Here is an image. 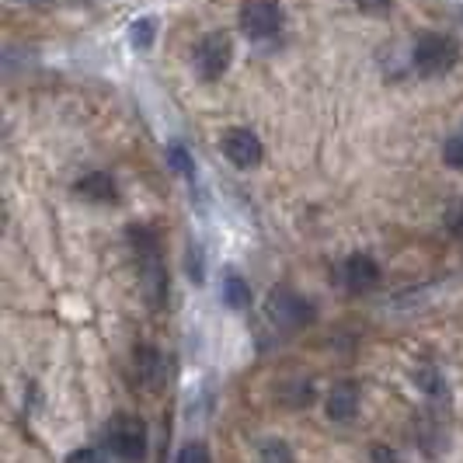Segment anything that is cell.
Wrapping results in <instances>:
<instances>
[{
    "mask_svg": "<svg viewBox=\"0 0 463 463\" xmlns=\"http://www.w3.org/2000/svg\"><path fill=\"white\" fill-rule=\"evenodd\" d=\"M411 60H415V70L425 73V77H442L457 67L460 60V46L457 39L449 35H439V32H421L415 39V49H411Z\"/></svg>",
    "mask_w": 463,
    "mask_h": 463,
    "instance_id": "7a4b0ae2",
    "label": "cell"
},
{
    "mask_svg": "<svg viewBox=\"0 0 463 463\" xmlns=\"http://www.w3.org/2000/svg\"><path fill=\"white\" fill-rule=\"evenodd\" d=\"M258 463H297V457L282 439H269L261 442V449H258Z\"/></svg>",
    "mask_w": 463,
    "mask_h": 463,
    "instance_id": "5bb4252c",
    "label": "cell"
},
{
    "mask_svg": "<svg viewBox=\"0 0 463 463\" xmlns=\"http://www.w3.org/2000/svg\"><path fill=\"white\" fill-rule=\"evenodd\" d=\"M265 310H269V317L282 331H297V327H307L314 321V307L303 300V297H297V293H289V289H272Z\"/></svg>",
    "mask_w": 463,
    "mask_h": 463,
    "instance_id": "8992f818",
    "label": "cell"
},
{
    "mask_svg": "<svg viewBox=\"0 0 463 463\" xmlns=\"http://www.w3.org/2000/svg\"><path fill=\"white\" fill-rule=\"evenodd\" d=\"M370 460L373 463H401V457H397V449H391V446H373Z\"/></svg>",
    "mask_w": 463,
    "mask_h": 463,
    "instance_id": "44dd1931",
    "label": "cell"
},
{
    "mask_svg": "<svg viewBox=\"0 0 463 463\" xmlns=\"http://www.w3.org/2000/svg\"><path fill=\"white\" fill-rule=\"evenodd\" d=\"M188 276L195 279V282H203V251L195 244L188 248Z\"/></svg>",
    "mask_w": 463,
    "mask_h": 463,
    "instance_id": "ffe728a7",
    "label": "cell"
},
{
    "mask_svg": "<svg viewBox=\"0 0 463 463\" xmlns=\"http://www.w3.org/2000/svg\"><path fill=\"white\" fill-rule=\"evenodd\" d=\"M18 4H46V0H18Z\"/></svg>",
    "mask_w": 463,
    "mask_h": 463,
    "instance_id": "cb8c5ba5",
    "label": "cell"
},
{
    "mask_svg": "<svg viewBox=\"0 0 463 463\" xmlns=\"http://www.w3.org/2000/svg\"><path fill=\"white\" fill-rule=\"evenodd\" d=\"M261 154H265V146H261V139L251 133V129H231L227 137H223V157L233 164V167H255L261 164Z\"/></svg>",
    "mask_w": 463,
    "mask_h": 463,
    "instance_id": "52a82bcc",
    "label": "cell"
},
{
    "mask_svg": "<svg viewBox=\"0 0 463 463\" xmlns=\"http://www.w3.org/2000/svg\"><path fill=\"white\" fill-rule=\"evenodd\" d=\"M359 4V11H366V14H383L387 7H391V0H355Z\"/></svg>",
    "mask_w": 463,
    "mask_h": 463,
    "instance_id": "603a6c76",
    "label": "cell"
},
{
    "mask_svg": "<svg viewBox=\"0 0 463 463\" xmlns=\"http://www.w3.org/2000/svg\"><path fill=\"white\" fill-rule=\"evenodd\" d=\"M109 453L122 463H143L146 460V425L139 415H116L105 429Z\"/></svg>",
    "mask_w": 463,
    "mask_h": 463,
    "instance_id": "3957f363",
    "label": "cell"
},
{
    "mask_svg": "<svg viewBox=\"0 0 463 463\" xmlns=\"http://www.w3.org/2000/svg\"><path fill=\"white\" fill-rule=\"evenodd\" d=\"M154 35H157V18H139V22L129 28V43L137 49L154 46Z\"/></svg>",
    "mask_w": 463,
    "mask_h": 463,
    "instance_id": "9a60e30c",
    "label": "cell"
},
{
    "mask_svg": "<svg viewBox=\"0 0 463 463\" xmlns=\"http://www.w3.org/2000/svg\"><path fill=\"white\" fill-rule=\"evenodd\" d=\"M279 397H282L286 408H303V404L314 401V383H310V380H289Z\"/></svg>",
    "mask_w": 463,
    "mask_h": 463,
    "instance_id": "4fadbf2b",
    "label": "cell"
},
{
    "mask_svg": "<svg viewBox=\"0 0 463 463\" xmlns=\"http://www.w3.org/2000/svg\"><path fill=\"white\" fill-rule=\"evenodd\" d=\"M415 383L425 391V394H442V380H439V373H436V366H418L415 370Z\"/></svg>",
    "mask_w": 463,
    "mask_h": 463,
    "instance_id": "ac0fdd59",
    "label": "cell"
},
{
    "mask_svg": "<svg viewBox=\"0 0 463 463\" xmlns=\"http://www.w3.org/2000/svg\"><path fill=\"white\" fill-rule=\"evenodd\" d=\"M192 60H195V70H199L203 80H220L233 60L231 35H223V32H209V35H203Z\"/></svg>",
    "mask_w": 463,
    "mask_h": 463,
    "instance_id": "277c9868",
    "label": "cell"
},
{
    "mask_svg": "<svg viewBox=\"0 0 463 463\" xmlns=\"http://www.w3.org/2000/svg\"><path fill=\"white\" fill-rule=\"evenodd\" d=\"M129 237H133V251H137L143 297H146L150 307H161V303L167 300V269H164L157 237H154L150 227H129Z\"/></svg>",
    "mask_w": 463,
    "mask_h": 463,
    "instance_id": "6da1fadb",
    "label": "cell"
},
{
    "mask_svg": "<svg viewBox=\"0 0 463 463\" xmlns=\"http://www.w3.org/2000/svg\"><path fill=\"white\" fill-rule=\"evenodd\" d=\"M442 161L449 164V167H457V171H463V126L446 139V146H442Z\"/></svg>",
    "mask_w": 463,
    "mask_h": 463,
    "instance_id": "e0dca14e",
    "label": "cell"
},
{
    "mask_svg": "<svg viewBox=\"0 0 463 463\" xmlns=\"http://www.w3.org/2000/svg\"><path fill=\"white\" fill-rule=\"evenodd\" d=\"M167 164H171L182 178H188V182L195 178V164H192V157H188V150L182 143H171V146H167Z\"/></svg>",
    "mask_w": 463,
    "mask_h": 463,
    "instance_id": "2e32d148",
    "label": "cell"
},
{
    "mask_svg": "<svg viewBox=\"0 0 463 463\" xmlns=\"http://www.w3.org/2000/svg\"><path fill=\"white\" fill-rule=\"evenodd\" d=\"M279 28H282V7L276 0H244L241 7V32L255 43L272 39Z\"/></svg>",
    "mask_w": 463,
    "mask_h": 463,
    "instance_id": "5b68a950",
    "label": "cell"
},
{
    "mask_svg": "<svg viewBox=\"0 0 463 463\" xmlns=\"http://www.w3.org/2000/svg\"><path fill=\"white\" fill-rule=\"evenodd\" d=\"M133 370H137L139 383L146 387V391H164V383H167V370H164V355L157 352L154 345H139L133 352Z\"/></svg>",
    "mask_w": 463,
    "mask_h": 463,
    "instance_id": "ba28073f",
    "label": "cell"
},
{
    "mask_svg": "<svg viewBox=\"0 0 463 463\" xmlns=\"http://www.w3.org/2000/svg\"><path fill=\"white\" fill-rule=\"evenodd\" d=\"M175 463H213V457H209L206 442H188V446H182Z\"/></svg>",
    "mask_w": 463,
    "mask_h": 463,
    "instance_id": "d6986e66",
    "label": "cell"
},
{
    "mask_svg": "<svg viewBox=\"0 0 463 463\" xmlns=\"http://www.w3.org/2000/svg\"><path fill=\"white\" fill-rule=\"evenodd\" d=\"M67 463H105V457L98 449H73L67 457Z\"/></svg>",
    "mask_w": 463,
    "mask_h": 463,
    "instance_id": "7402d4cb",
    "label": "cell"
},
{
    "mask_svg": "<svg viewBox=\"0 0 463 463\" xmlns=\"http://www.w3.org/2000/svg\"><path fill=\"white\" fill-rule=\"evenodd\" d=\"M77 195L88 199V203H98V206H109V203L118 199V188H116V182H112V175L91 171V175H84V178L77 182Z\"/></svg>",
    "mask_w": 463,
    "mask_h": 463,
    "instance_id": "8fae6325",
    "label": "cell"
},
{
    "mask_svg": "<svg viewBox=\"0 0 463 463\" xmlns=\"http://www.w3.org/2000/svg\"><path fill=\"white\" fill-rule=\"evenodd\" d=\"M223 303L233 307V310H244V307L251 303V286H248V279H241L237 272H227V276H223Z\"/></svg>",
    "mask_w": 463,
    "mask_h": 463,
    "instance_id": "7c38bea8",
    "label": "cell"
},
{
    "mask_svg": "<svg viewBox=\"0 0 463 463\" xmlns=\"http://www.w3.org/2000/svg\"><path fill=\"white\" fill-rule=\"evenodd\" d=\"M345 286L352 293H370L380 286V265L370 255H352L345 261Z\"/></svg>",
    "mask_w": 463,
    "mask_h": 463,
    "instance_id": "30bf717a",
    "label": "cell"
},
{
    "mask_svg": "<svg viewBox=\"0 0 463 463\" xmlns=\"http://www.w3.org/2000/svg\"><path fill=\"white\" fill-rule=\"evenodd\" d=\"M325 411L331 421H352V418L359 415V387H355L352 380L335 383V387L327 391Z\"/></svg>",
    "mask_w": 463,
    "mask_h": 463,
    "instance_id": "9c48e42d",
    "label": "cell"
}]
</instances>
